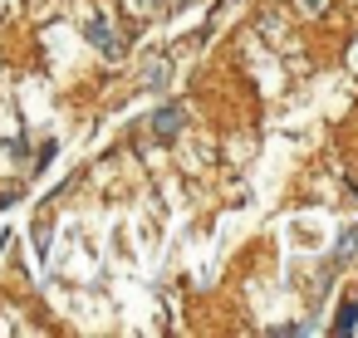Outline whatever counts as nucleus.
<instances>
[{
	"label": "nucleus",
	"instance_id": "obj_2",
	"mask_svg": "<svg viewBox=\"0 0 358 338\" xmlns=\"http://www.w3.org/2000/svg\"><path fill=\"white\" fill-rule=\"evenodd\" d=\"M89 40L99 45V54H103V59H123V45H118V35H113L103 20H94V25H89Z\"/></svg>",
	"mask_w": 358,
	"mask_h": 338
},
{
	"label": "nucleus",
	"instance_id": "obj_6",
	"mask_svg": "<svg viewBox=\"0 0 358 338\" xmlns=\"http://www.w3.org/2000/svg\"><path fill=\"white\" fill-rule=\"evenodd\" d=\"M167 74H172V64H152V69H148V84H152V89H162V84H167Z\"/></svg>",
	"mask_w": 358,
	"mask_h": 338
},
{
	"label": "nucleus",
	"instance_id": "obj_3",
	"mask_svg": "<svg viewBox=\"0 0 358 338\" xmlns=\"http://www.w3.org/2000/svg\"><path fill=\"white\" fill-rule=\"evenodd\" d=\"M338 333H353L358 328V299H343V309H338V323H334Z\"/></svg>",
	"mask_w": 358,
	"mask_h": 338
},
{
	"label": "nucleus",
	"instance_id": "obj_5",
	"mask_svg": "<svg viewBox=\"0 0 358 338\" xmlns=\"http://www.w3.org/2000/svg\"><path fill=\"white\" fill-rule=\"evenodd\" d=\"M324 6H329V0H294V10H299V15H309V20H314V15H324Z\"/></svg>",
	"mask_w": 358,
	"mask_h": 338
},
{
	"label": "nucleus",
	"instance_id": "obj_1",
	"mask_svg": "<svg viewBox=\"0 0 358 338\" xmlns=\"http://www.w3.org/2000/svg\"><path fill=\"white\" fill-rule=\"evenodd\" d=\"M182 123H187V108H182V103H162V108L152 113V133H157L162 142H172V138L182 133Z\"/></svg>",
	"mask_w": 358,
	"mask_h": 338
},
{
	"label": "nucleus",
	"instance_id": "obj_4",
	"mask_svg": "<svg viewBox=\"0 0 358 338\" xmlns=\"http://www.w3.org/2000/svg\"><path fill=\"white\" fill-rule=\"evenodd\" d=\"M353 255H358V226H353V230H343V240H338V250H334V260L343 265V260H353Z\"/></svg>",
	"mask_w": 358,
	"mask_h": 338
}]
</instances>
